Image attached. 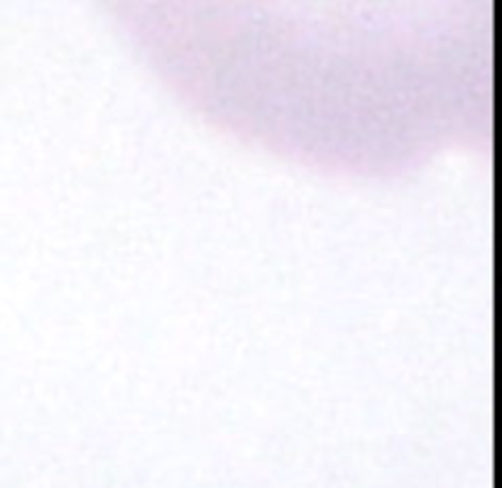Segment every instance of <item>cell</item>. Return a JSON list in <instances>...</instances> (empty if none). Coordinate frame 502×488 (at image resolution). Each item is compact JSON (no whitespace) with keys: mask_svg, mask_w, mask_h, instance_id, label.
Instances as JSON below:
<instances>
[{"mask_svg":"<svg viewBox=\"0 0 502 488\" xmlns=\"http://www.w3.org/2000/svg\"><path fill=\"white\" fill-rule=\"evenodd\" d=\"M172 94L245 145L387 179L483 148L492 0H103Z\"/></svg>","mask_w":502,"mask_h":488,"instance_id":"obj_1","label":"cell"}]
</instances>
